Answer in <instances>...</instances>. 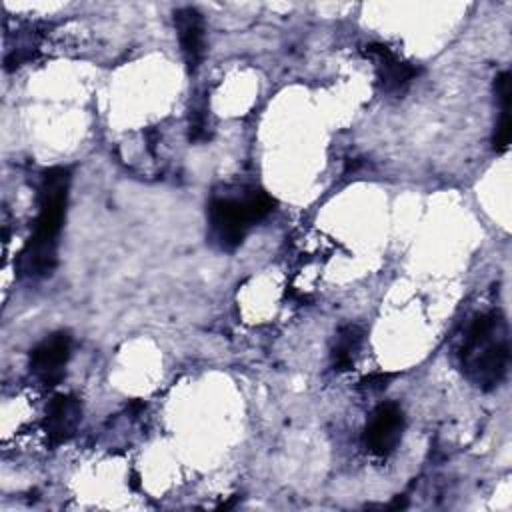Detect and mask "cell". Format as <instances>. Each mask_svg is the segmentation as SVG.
Instances as JSON below:
<instances>
[{
  "label": "cell",
  "mask_w": 512,
  "mask_h": 512,
  "mask_svg": "<svg viewBox=\"0 0 512 512\" xmlns=\"http://www.w3.org/2000/svg\"><path fill=\"white\" fill-rule=\"evenodd\" d=\"M70 170L56 166L44 172L38 192V218L34 234L18 256V270L28 278H46L54 272L58 234L66 214Z\"/></svg>",
  "instance_id": "cell-1"
},
{
  "label": "cell",
  "mask_w": 512,
  "mask_h": 512,
  "mask_svg": "<svg viewBox=\"0 0 512 512\" xmlns=\"http://www.w3.org/2000/svg\"><path fill=\"white\" fill-rule=\"evenodd\" d=\"M460 362L466 378L480 390H494L508 372V324L498 310L478 314L464 334Z\"/></svg>",
  "instance_id": "cell-2"
},
{
  "label": "cell",
  "mask_w": 512,
  "mask_h": 512,
  "mask_svg": "<svg viewBox=\"0 0 512 512\" xmlns=\"http://www.w3.org/2000/svg\"><path fill=\"white\" fill-rule=\"evenodd\" d=\"M274 200L264 190H252L242 198L214 196L208 204L210 238L222 250H236L248 228L274 210Z\"/></svg>",
  "instance_id": "cell-3"
},
{
  "label": "cell",
  "mask_w": 512,
  "mask_h": 512,
  "mask_svg": "<svg viewBox=\"0 0 512 512\" xmlns=\"http://www.w3.org/2000/svg\"><path fill=\"white\" fill-rule=\"evenodd\" d=\"M72 338L68 332H56L44 338L30 354V372L36 380L52 388L64 378V366L70 358Z\"/></svg>",
  "instance_id": "cell-4"
},
{
  "label": "cell",
  "mask_w": 512,
  "mask_h": 512,
  "mask_svg": "<svg viewBox=\"0 0 512 512\" xmlns=\"http://www.w3.org/2000/svg\"><path fill=\"white\" fill-rule=\"evenodd\" d=\"M404 432V412L394 402H382L372 412L366 430L364 444L376 456H388L396 450Z\"/></svg>",
  "instance_id": "cell-5"
},
{
  "label": "cell",
  "mask_w": 512,
  "mask_h": 512,
  "mask_svg": "<svg viewBox=\"0 0 512 512\" xmlns=\"http://www.w3.org/2000/svg\"><path fill=\"white\" fill-rule=\"evenodd\" d=\"M82 420V404L72 394H56L48 408L44 418V432L50 446H60L68 442L78 424Z\"/></svg>",
  "instance_id": "cell-6"
},
{
  "label": "cell",
  "mask_w": 512,
  "mask_h": 512,
  "mask_svg": "<svg viewBox=\"0 0 512 512\" xmlns=\"http://www.w3.org/2000/svg\"><path fill=\"white\" fill-rule=\"evenodd\" d=\"M174 26L178 32L186 68L190 74H194L200 68V64L204 60V52H206L204 18L196 8L182 6V8L174 10Z\"/></svg>",
  "instance_id": "cell-7"
},
{
  "label": "cell",
  "mask_w": 512,
  "mask_h": 512,
  "mask_svg": "<svg viewBox=\"0 0 512 512\" xmlns=\"http://www.w3.org/2000/svg\"><path fill=\"white\" fill-rule=\"evenodd\" d=\"M364 52L374 62L378 82L386 92L404 90L418 74V68L400 60L386 44H368Z\"/></svg>",
  "instance_id": "cell-8"
},
{
  "label": "cell",
  "mask_w": 512,
  "mask_h": 512,
  "mask_svg": "<svg viewBox=\"0 0 512 512\" xmlns=\"http://www.w3.org/2000/svg\"><path fill=\"white\" fill-rule=\"evenodd\" d=\"M362 338H364V332L356 324H346L338 330V336H336V342L332 348V366L336 370L344 372L354 366Z\"/></svg>",
  "instance_id": "cell-9"
},
{
  "label": "cell",
  "mask_w": 512,
  "mask_h": 512,
  "mask_svg": "<svg viewBox=\"0 0 512 512\" xmlns=\"http://www.w3.org/2000/svg\"><path fill=\"white\" fill-rule=\"evenodd\" d=\"M210 138V132L206 128V118L202 112H194L190 116V140L192 142H198V140H208Z\"/></svg>",
  "instance_id": "cell-10"
},
{
  "label": "cell",
  "mask_w": 512,
  "mask_h": 512,
  "mask_svg": "<svg viewBox=\"0 0 512 512\" xmlns=\"http://www.w3.org/2000/svg\"><path fill=\"white\" fill-rule=\"evenodd\" d=\"M394 376L392 374H384V372H376V374H370L366 378L360 380V388L362 390H368V392H380L388 386V382L392 380Z\"/></svg>",
  "instance_id": "cell-11"
},
{
  "label": "cell",
  "mask_w": 512,
  "mask_h": 512,
  "mask_svg": "<svg viewBox=\"0 0 512 512\" xmlns=\"http://www.w3.org/2000/svg\"><path fill=\"white\" fill-rule=\"evenodd\" d=\"M130 484H132V488H138V474L136 472L132 474V482Z\"/></svg>",
  "instance_id": "cell-12"
}]
</instances>
